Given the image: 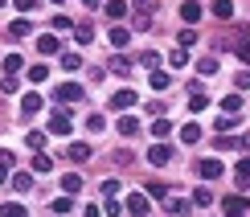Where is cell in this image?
I'll return each mask as SVG.
<instances>
[{
    "instance_id": "cell-1",
    "label": "cell",
    "mask_w": 250,
    "mask_h": 217,
    "mask_svg": "<svg viewBox=\"0 0 250 217\" xmlns=\"http://www.w3.org/2000/svg\"><path fill=\"white\" fill-rule=\"evenodd\" d=\"M74 131V115L70 111H54L49 115V136H70Z\"/></svg>"
},
{
    "instance_id": "cell-2",
    "label": "cell",
    "mask_w": 250,
    "mask_h": 217,
    "mask_svg": "<svg viewBox=\"0 0 250 217\" xmlns=\"http://www.w3.org/2000/svg\"><path fill=\"white\" fill-rule=\"evenodd\" d=\"M82 95H86V90H82L78 82H62V86H54V99L58 102H78Z\"/></svg>"
},
{
    "instance_id": "cell-3",
    "label": "cell",
    "mask_w": 250,
    "mask_h": 217,
    "mask_svg": "<svg viewBox=\"0 0 250 217\" xmlns=\"http://www.w3.org/2000/svg\"><path fill=\"white\" fill-rule=\"evenodd\" d=\"M222 209H226V217H246V213H250V201H246V197H226Z\"/></svg>"
},
{
    "instance_id": "cell-4",
    "label": "cell",
    "mask_w": 250,
    "mask_h": 217,
    "mask_svg": "<svg viewBox=\"0 0 250 217\" xmlns=\"http://www.w3.org/2000/svg\"><path fill=\"white\" fill-rule=\"evenodd\" d=\"M123 209H127L131 217H148V193H131Z\"/></svg>"
},
{
    "instance_id": "cell-5",
    "label": "cell",
    "mask_w": 250,
    "mask_h": 217,
    "mask_svg": "<svg viewBox=\"0 0 250 217\" xmlns=\"http://www.w3.org/2000/svg\"><path fill=\"white\" fill-rule=\"evenodd\" d=\"M135 17H140V20H135V25H140V29H148V20H144V17H152L156 13V8H160V0H135Z\"/></svg>"
},
{
    "instance_id": "cell-6",
    "label": "cell",
    "mask_w": 250,
    "mask_h": 217,
    "mask_svg": "<svg viewBox=\"0 0 250 217\" xmlns=\"http://www.w3.org/2000/svg\"><path fill=\"white\" fill-rule=\"evenodd\" d=\"M222 160H201V164H197V177H201V180H217V177H222Z\"/></svg>"
},
{
    "instance_id": "cell-7",
    "label": "cell",
    "mask_w": 250,
    "mask_h": 217,
    "mask_svg": "<svg viewBox=\"0 0 250 217\" xmlns=\"http://www.w3.org/2000/svg\"><path fill=\"white\" fill-rule=\"evenodd\" d=\"M181 20H189V29H193L197 20H201V4H197V0H185L181 4Z\"/></svg>"
},
{
    "instance_id": "cell-8",
    "label": "cell",
    "mask_w": 250,
    "mask_h": 217,
    "mask_svg": "<svg viewBox=\"0 0 250 217\" xmlns=\"http://www.w3.org/2000/svg\"><path fill=\"white\" fill-rule=\"evenodd\" d=\"M111 107H115V111L135 107V90H115V95H111Z\"/></svg>"
},
{
    "instance_id": "cell-9",
    "label": "cell",
    "mask_w": 250,
    "mask_h": 217,
    "mask_svg": "<svg viewBox=\"0 0 250 217\" xmlns=\"http://www.w3.org/2000/svg\"><path fill=\"white\" fill-rule=\"evenodd\" d=\"M41 107H45V102H41V95H37V90H29V95L21 99V111H25V115H37Z\"/></svg>"
},
{
    "instance_id": "cell-10",
    "label": "cell",
    "mask_w": 250,
    "mask_h": 217,
    "mask_svg": "<svg viewBox=\"0 0 250 217\" xmlns=\"http://www.w3.org/2000/svg\"><path fill=\"white\" fill-rule=\"evenodd\" d=\"M148 160L156 164V168H160V164H168V160H172V148H168V143H156V148L148 152Z\"/></svg>"
},
{
    "instance_id": "cell-11",
    "label": "cell",
    "mask_w": 250,
    "mask_h": 217,
    "mask_svg": "<svg viewBox=\"0 0 250 217\" xmlns=\"http://www.w3.org/2000/svg\"><path fill=\"white\" fill-rule=\"evenodd\" d=\"M66 156L74 160V164H82V160H90V143H82V139H78V143H70V148H66Z\"/></svg>"
},
{
    "instance_id": "cell-12",
    "label": "cell",
    "mask_w": 250,
    "mask_h": 217,
    "mask_svg": "<svg viewBox=\"0 0 250 217\" xmlns=\"http://www.w3.org/2000/svg\"><path fill=\"white\" fill-rule=\"evenodd\" d=\"M78 189H82V177H78V172H66V177H62V193H66V197H74Z\"/></svg>"
},
{
    "instance_id": "cell-13",
    "label": "cell",
    "mask_w": 250,
    "mask_h": 217,
    "mask_svg": "<svg viewBox=\"0 0 250 217\" xmlns=\"http://www.w3.org/2000/svg\"><path fill=\"white\" fill-rule=\"evenodd\" d=\"M37 54H58V37L54 33H41L37 37Z\"/></svg>"
},
{
    "instance_id": "cell-14",
    "label": "cell",
    "mask_w": 250,
    "mask_h": 217,
    "mask_svg": "<svg viewBox=\"0 0 250 217\" xmlns=\"http://www.w3.org/2000/svg\"><path fill=\"white\" fill-rule=\"evenodd\" d=\"M8 33H13V37H29V33H33V25H29V17H17L13 25H8Z\"/></svg>"
},
{
    "instance_id": "cell-15",
    "label": "cell",
    "mask_w": 250,
    "mask_h": 217,
    "mask_svg": "<svg viewBox=\"0 0 250 217\" xmlns=\"http://www.w3.org/2000/svg\"><path fill=\"white\" fill-rule=\"evenodd\" d=\"M13 189H17V193H33V172H17V177H13Z\"/></svg>"
},
{
    "instance_id": "cell-16",
    "label": "cell",
    "mask_w": 250,
    "mask_h": 217,
    "mask_svg": "<svg viewBox=\"0 0 250 217\" xmlns=\"http://www.w3.org/2000/svg\"><path fill=\"white\" fill-rule=\"evenodd\" d=\"M213 17L217 20H234V4L230 0H213Z\"/></svg>"
},
{
    "instance_id": "cell-17",
    "label": "cell",
    "mask_w": 250,
    "mask_h": 217,
    "mask_svg": "<svg viewBox=\"0 0 250 217\" xmlns=\"http://www.w3.org/2000/svg\"><path fill=\"white\" fill-rule=\"evenodd\" d=\"M74 41L78 45H90L95 41V25H74Z\"/></svg>"
},
{
    "instance_id": "cell-18",
    "label": "cell",
    "mask_w": 250,
    "mask_h": 217,
    "mask_svg": "<svg viewBox=\"0 0 250 217\" xmlns=\"http://www.w3.org/2000/svg\"><path fill=\"white\" fill-rule=\"evenodd\" d=\"M103 13H107V17H127V4H123V0H107V4H103Z\"/></svg>"
},
{
    "instance_id": "cell-19",
    "label": "cell",
    "mask_w": 250,
    "mask_h": 217,
    "mask_svg": "<svg viewBox=\"0 0 250 217\" xmlns=\"http://www.w3.org/2000/svg\"><path fill=\"white\" fill-rule=\"evenodd\" d=\"M168 86H172V78L164 74V70H152V90H160V95H164Z\"/></svg>"
},
{
    "instance_id": "cell-20",
    "label": "cell",
    "mask_w": 250,
    "mask_h": 217,
    "mask_svg": "<svg viewBox=\"0 0 250 217\" xmlns=\"http://www.w3.org/2000/svg\"><path fill=\"white\" fill-rule=\"evenodd\" d=\"M222 111H226V115H238V111H242V95H226L222 99Z\"/></svg>"
},
{
    "instance_id": "cell-21",
    "label": "cell",
    "mask_w": 250,
    "mask_h": 217,
    "mask_svg": "<svg viewBox=\"0 0 250 217\" xmlns=\"http://www.w3.org/2000/svg\"><path fill=\"white\" fill-rule=\"evenodd\" d=\"M0 217H29V209L17 205V201H8V205H0Z\"/></svg>"
},
{
    "instance_id": "cell-22",
    "label": "cell",
    "mask_w": 250,
    "mask_h": 217,
    "mask_svg": "<svg viewBox=\"0 0 250 217\" xmlns=\"http://www.w3.org/2000/svg\"><path fill=\"white\" fill-rule=\"evenodd\" d=\"M127 41H131L127 29H111V45H115V49H127Z\"/></svg>"
},
{
    "instance_id": "cell-23",
    "label": "cell",
    "mask_w": 250,
    "mask_h": 217,
    "mask_svg": "<svg viewBox=\"0 0 250 217\" xmlns=\"http://www.w3.org/2000/svg\"><path fill=\"white\" fill-rule=\"evenodd\" d=\"M181 139H185V143H197V139H201V127H197V123H185V127H181Z\"/></svg>"
},
{
    "instance_id": "cell-24",
    "label": "cell",
    "mask_w": 250,
    "mask_h": 217,
    "mask_svg": "<svg viewBox=\"0 0 250 217\" xmlns=\"http://www.w3.org/2000/svg\"><path fill=\"white\" fill-rule=\"evenodd\" d=\"M21 66H25V61H21V54H4V74H8V78H13Z\"/></svg>"
},
{
    "instance_id": "cell-25",
    "label": "cell",
    "mask_w": 250,
    "mask_h": 217,
    "mask_svg": "<svg viewBox=\"0 0 250 217\" xmlns=\"http://www.w3.org/2000/svg\"><path fill=\"white\" fill-rule=\"evenodd\" d=\"M209 107V95H201V90H193L189 95V111H205Z\"/></svg>"
},
{
    "instance_id": "cell-26",
    "label": "cell",
    "mask_w": 250,
    "mask_h": 217,
    "mask_svg": "<svg viewBox=\"0 0 250 217\" xmlns=\"http://www.w3.org/2000/svg\"><path fill=\"white\" fill-rule=\"evenodd\" d=\"M49 168H54V160L45 152H33V172H49Z\"/></svg>"
},
{
    "instance_id": "cell-27",
    "label": "cell",
    "mask_w": 250,
    "mask_h": 217,
    "mask_svg": "<svg viewBox=\"0 0 250 217\" xmlns=\"http://www.w3.org/2000/svg\"><path fill=\"white\" fill-rule=\"evenodd\" d=\"M197 74H205V78L217 74V58H201V61H197Z\"/></svg>"
},
{
    "instance_id": "cell-28",
    "label": "cell",
    "mask_w": 250,
    "mask_h": 217,
    "mask_svg": "<svg viewBox=\"0 0 250 217\" xmlns=\"http://www.w3.org/2000/svg\"><path fill=\"white\" fill-rule=\"evenodd\" d=\"M25 143H29L33 152H41V148H45V131H29V136H25Z\"/></svg>"
},
{
    "instance_id": "cell-29",
    "label": "cell",
    "mask_w": 250,
    "mask_h": 217,
    "mask_svg": "<svg viewBox=\"0 0 250 217\" xmlns=\"http://www.w3.org/2000/svg\"><path fill=\"white\" fill-rule=\"evenodd\" d=\"M140 61H144L148 70H160V54H156V49H144V54H140Z\"/></svg>"
},
{
    "instance_id": "cell-30",
    "label": "cell",
    "mask_w": 250,
    "mask_h": 217,
    "mask_svg": "<svg viewBox=\"0 0 250 217\" xmlns=\"http://www.w3.org/2000/svg\"><path fill=\"white\" fill-rule=\"evenodd\" d=\"M8 168H13V152H0V184L8 180Z\"/></svg>"
},
{
    "instance_id": "cell-31",
    "label": "cell",
    "mask_w": 250,
    "mask_h": 217,
    "mask_svg": "<svg viewBox=\"0 0 250 217\" xmlns=\"http://www.w3.org/2000/svg\"><path fill=\"white\" fill-rule=\"evenodd\" d=\"M234 177H238V184H250V156H246V160L234 168Z\"/></svg>"
},
{
    "instance_id": "cell-32",
    "label": "cell",
    "mask_w": 250,
    "mask_h": 217,
    "mask_svg": "<svg viewBox=\"0 0 250 217\" xmlns=\"http://www.w3.org/2000/svg\"><path fill=\"white\" fill-rule=\"evenodd\" d=\"M168 131H172V119H156V123H152V136H160V139H164Z\"/></svg>"
},
{
    "instance_id": "cell-33",
    "label": "cell",
    "mask_w": 250,
    "mask_h": 217,
    "mask_svg": "<svg viewBox=\"0 0 250 217\" xmlns=\"http://www.w3.org/2000/svg\"><path fill=\"white\" fill-rule=\"evenodd\" d=\"M209 201H213V193H209V189H197V193H193V205H197V209H205Z\"/></svg>"
},
{
    "instance_id": "cell-34",
    "label": "cell",
    "mask_w": 250,
    "mask_h": 217,
    "mask_svg": "<svg viewBox=\"0 0 250 217\" xmlns=\"http://www.w3.org/2000/svg\"><path fill=\"white\" fill-rule=\"evenodd\" d=\"M111 70H115V74H131V58H115V61H111Z\"/></svg>"
},
{
    "instance_id": "cell-35",
    "label": "cell",
    "mask_w": 250,
    "mask_h": 217,
    "mask_svg": "<svg viewBox=\"0 0 250 217\" xmlns=\"http://www.w3.org/2000/svg\"><path fill=\"white\" fill-rule=\"evenodd\" d=\"M135 131H140V123H135L131 115H127V119H119V136H135Z\"/></svg>"
},
{
    "instance_id": "cell-36",
    "label": "cell",
    "mask_w": 250,
    "mask_h": 217,
    "mask_svg": "<svg viewBox=\"0 0 250 217\" xmlns=\"http://www.w3.org/2000/svg\"><path fill=\"white\" fill-rule=\"evenodd\" d=\"M103 127H107V119H103V115H90V119H86V131H90V136H99Z\"/></svg>"
},
{
    "instance_id": "cell-37",
    "label": "cell",
    "mask_w": 250,
    "mask_h": 217,
    "mask_svg": "<svg viewBox=\"0 0 250 217\" xmlns=\"http://www.w3.org/2000/svg\"><path fill=\"white\" fill-rule=\"evenodd\" d=\"M49 209H54V213H70V209H74V197H58Z\"/></svg>"
},
{
    "instance_id": "cell-38",
    "label": "cell",
    "mask_w": 250,
    "mask_h": 217,
    "mask_svg": "<svg viewBox=\"0 0 250 217\" xmlns=\"http://www.w3.org/2000/svg\"><path fill=\"white\" fill-rule=\"evenodd\" d=\"M49 29H54V33H62V29H74V25H70V17H66V13H58L54 20H49Z\"/></svg>"
},
{
    "instance_id": "cell-39",
    "label": "cell",
    "mask_w": 250,
    "mask_h": 217,
    "mask_svg": "<svg viewBox=\"0 0 250 217\" xmlns=\"http://www.w3.org/2000/svg\"><path fill=\"white\" fill-rule=\"evenodd\" d=\"M62 70H82V58L78 54H62Z\"/></svg>"
},
{
    "instance_id": "cell-40",
    "label": "cell",
    "mask_w": 250,
    "mask_h": 217,
    "mask_svg": "<svg viewBox=\"0 0 250 217\" xmlns=\"http://www.w3.org/2000/svg\"><path fill=\"white\" fill-rule=\"evenodd\" d=\"M99 193H103V197L111 201V197H115V193H119V180H103V184H99Z\"/></svg>"
},
{
    "instance_id": "cell-41",
    "label": "cell",
    "mask_w": 250,
    "mask_h": 217,
    "mask_svg": "<svg viewBox=\"0 0 250 217\" xmlns=\"http://www.w3.org/2000/svg\"><path fill=\"white\" fill-rule=\"evenodd\" d=\"M168 61H172L176 70H181V66H189V54H185V49H172V54H168Z\"/></svg>"
},
{
    "instance_id": "cell-42",
    "label": "cell",
    "mask_w": 250,
    "mask_h": 217,
    "mask_svg": "<svg viewBox=\"0 0 250 217\" xmlns=\"http://www.w3.org/2000/svg\"><path fill=\"white\" fill-rule=\"evenodd\" d=\"M193 41H197V29H189V25H185V29H181V49H189Z\"/></svg>"
},
{
    "instance_id": "cell-43",
    "label": "cell",
    "mask_w": 250,
    "mask_h": 217,
    "mask_svg": "<svg viewBox=\"0 0 250 217\" xmlns=\"http://www.w3.org/2000/svg\"><path fill=\"white\" fill-rule=\"evenodd\" d=\"M29 78H33V82H45V78H49V70L37 61V66H29Z\"/></svg>"
},
{
    "instance_id": "cell-44",
    "label": "cell",
    "mask_w": 250,
    "mask_h": 217,
    "mask_svg": "<svg viewBox=\"0 0 250 217\" xmlns=\"http://www.w3.org/2000/svg\"><path fill=\"white\" fill-rule=\"evenodd\" d=\"M148 197H168V184H160V180H152V184H148Z\"/></svg>"
},
{
    "instance_id": "cell-45",
    "label": "cell",
    "mask_w": 250,
    "mask_h": 217,
    "mask_svg": "<svg viewBox=\"0 0 250 217\" xmlns=\"http://www.w3.org/2000/svg\"><path fill=\"white\" fill-rule=\"evenodd\" d=\"M0 90H4V95H17L21 82H17V78H4V82H0Z\"/></svg>"
},
{
    "instance_id": "cell-46",
    "label": "cell",
    "mask_w": 250,
    "mask_h": 217,
    "mask_svg": "<svg viewBox=\"0 0 250 217\" xmlns=\"http://www.w3.org/2000/svg\"><path fill=\"white\" fill-rule=\"evenodd\" d=\"M13 4H17V13H21V17H25V13H29V8H37V0H13Z\"/></svg>"
},
{
    "instance_id": "cell-47",
    "label": "cell",
    "mask_w": 250,
    "mask_h": 217,
    "mask_svg": "<svg viewBox=\"0 0 250 217\" xmlns=\"http://www.w3.org/2000/svg\"><path fill=\"white\" fill-rule=\"evenodd\" d=\"M238 127V119H230V115H226V119H217V131H234Z\"/></svg>"
},
{
    "instance_id": "cell-48",
    "label": "cell",
    "mask_w": 250,
    "mask_h": 217,
    "mask_svg": "<svg viewBox=\"0 0 250 217\" xmlns=\"http://www.w3.org/2000/svg\"><path fill=\"white\" fill-rule=\"evenodd\" d=\"M103 213H107V217H119V201H115V197H111L107 205H103Z\"/></svg>"
},
{
    "instance_id": "cell-49",
    "label": "cell",
    "mask_w": 250,
    "mask_h": 217,
    "mask_svg": "<svg viewBox=\"0 0 250 217\" xmlns=\"http://www.w3.org/2000/svg\"><path fill=\"white\" fill-rule=\"evenodd\" d=\"M234 86H238V90H246V86H250V70H242V74L234 78Z\"/></svg>"
},
{
    "instance_id": "cell-50",
    "label": "cell",
    "mask_w": 250,
    "mask_h": 217,
    "mask_svg": "<svg viewBox=\"0 0 250 217\" xmlns=\"http://www.w3.org/2000/svg\"><path fill=\"white\" fill-rule=\"evenodd\" d=\"M238 58H242L246 66H250V41H242V45H238Z\"/></svg>"
},
{
    "instance_id": "cell-51",
    "label": "cell",
    "mask_w": 250,
    "mask_h": 217,
    "mask_svg": "<svg viewBox=\"0 0 250 217\" xmlns=\"http://www.w3.org/2000/svg\"><path fill=\"white\" fill-rule=\"evenodd\" d=\"M82 217H99V205H90V209H86V213H82Z\"/></svg>"
},
{
    "instance_id": "cell-52",
    "label": "cell",
    "mask_w": 250,
    "mask_h": 217,
    "mask_svg": "<svg viewBox=\"0 0 250 217\" xmlns=\"http://www.w3.org/2000/svg\"><path fill=\"white\" fill-rule=\"evenodd\" d=\"M82 4H86V8H99V0H82Z\"/></svg>"
},
{
    "instance_id": "cell-53",
    "label": "cell",
    "mask_w": 250,
    "mask_h": 217,
    "mask_svg": "<svg viewBox=\"0 0 250 217\" xmlns=\"http://www.w3.org/2000/svg\"><path fill=\"white\" fill-rule=\"evenodd\" d=\"M242 148H250V131H246V136H242Z\"/></svg>"
},
{
    "instance_id": "cell-54",
    "label": "cell",
    "mask_w": 250,
    "mask_h": 217,
    "mask_svg": "<svg viewBox=\"0 0 250 217\" xmlns=\"http://www.w3.org/2000/svg\"><path fill=\"white\" fill-rule=\"evenodd\" d=\"M54 4H62V0H54Z\"/></svg>"
},
{
    "instance_id": "cell-55",
    "label": "cell",
    "mask_w": 250,
    "mask_h": 217,
    "mask_svg": "<svg viewBox=\"0 0 250 217\" xmlns=\"http://www.w3.org/2000/svg\"><path fill=\"white\" fill-rule=\"evenodd\" d=\"M0 4H4V0H0Z\"/></svg>"
}]
</instances>
